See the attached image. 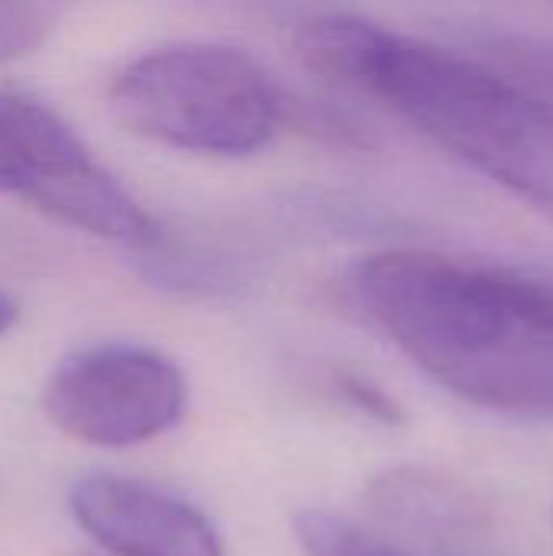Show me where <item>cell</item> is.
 <instances>
[{
  "mask_svg": "<svg viewBox=\"0 0 553 556\" xmlns=\"http://www.w3.org/2000/svg\"><path fill=\"white\" fill-rule=\"evenodd\" d=\"M16 316H20V309L13 303V296L0 290V336H7L16 326Z\"/></svg>",
  "mask_w": 553,
  "mask_h": 556,
  "instance_id": "cell-12",
  "label": "cell"
},
{
  "mask_svg": "<svg viewBox=\"0 0 553 556\" xmlns=\"http://www.w3.org/2000/svg\"><path fill=\"white\" fill-rule=\"evenodd\" d=\"M68 0H0V62L42 46Z\"/></svg>",
  "mask_w": 553,
  "mask_h": 556,
  "instance_id": "cell-10",
  "label": "cell"
},
{
  "mask_svg": "<svg viewBox=\"0 0 553 556\" xmlns=\"http://www.w3.org/2000/svg\"><path fill=\"white\" fill-rule=\"evenodd\" d=\"M293 538L303 556H414L394 541H385L332 511L316 508L293 515Z\"/></svg>",
  "mask_w": 553,
  "mask_h": 556,
  "instance_id": "cell-8",
  "label": "cell"
},
{
  "mask_svg": "<svg viewBox=\"0 0 553 556\" xmlns=\"http://www.w3.org/2000/svg\"><path fill=\"white\" fill-rule=\"evenodd\" d=\"M114 117L137 137L199 156H251L280 127L267 68L222 42H173L130 59L108 88Z\"/></svg>",
  "mask_w": 553,
  "mask_h": 556,
  "instance_id": "cell-3",
  "label": "cell"
},
{
  "mask_svg": "<svg viewBox=\"0 0 553 556\" xmlns=\"http://www.w3.org/2000/svg\"><path fill=\"white\" fill-rule=\"evenodd\" d=\"M68 511L111 556H225L215 525L196 505L150 482L81 476L68 489Z\"/></svg>",
  "mask_w": 553,
  "mask_h": 556,
  "instance_id": "cell-6",
  "label": "cell"
},
{
  "mask_svg": "<svg viewBox=\"0 0 553 556\" xmlns=\"http://www.w3.org/2000/svg\"><path fill=\"white\" fill-rule=\"evenodd\" d=\"M372 323L450 394L553 420V270L391 248L359 261Z\"/></svg>",
  "mask_w": 553,
  "mask_h": 556,
  "instance_id": "cell-1",
  "label": "cell"
},
{
  "mask_svg": "<svg viewBox=\"0 0 553 556\" xmlns=\"http://www.w3.org/2000/svg\"><path fill=\"white\" fill-rule=\"evenodd\" d=\"M479 46L489 55L486 62L508 72L538 98L553 104V39L518 29H482Z\"/></svg>",
  "mask_w": 553,
  "mask_h": 556,
  "instance_id": "cell-9",
  "label": "cell"
},
{
  "mask_svg": "<svg viewBox=\"0 0 553 556\" xmlns=\"http://www.w3.org/2000/svg\"><path fill=\"white\" fill-rule=\"evenodd\" d=\"M297 49L553 225V104L518 78L362 16H316Z\"/></svg>",
  "mask_w": 553,
  "mask_h": 556,
  "instance_id": "cell-2",
  "label": "cell"
},
{
  "mask_svg": "<svg viewBox=\"0 0 553 556\" xmlns=\"http://www.w3.org/2000/svg\"><path fill=\"white\" fill-rule=\"evenodd\" d=\"M548 3H551V7H553V0H548Z\"/></svg>",
  "mask_w": 553,
  "mask_h": 556,
  "instance_id": "cell-13",
  "label": "cell"
},
{
  "mask_svg": "<svg viewBox=\"0 0 553 556\" xmlns=\"http://www.w3.org/2000/svg\"><path fill=\"white\" fill-rule=\"evenodd\" d=\"M189 404L186 375L156 349L108 342L62 358L42 384V414L65 437L124 450L173 430Z\"/></svg>",
  "mask_w": 553,
  "mask_h": 556,
  "instance_id": "cell-5",
  "label": "cell"
},
{
  "mask_svg": "<svg viewBox=\"0 0 553 556\" xmlns=\"http://www.w3.org/2000/svg\"><path fill=\"white\" fill-rule=\"evenodd\" d=\"M365 505L391 538L427 554L473 556L486 551L495 534L482 495L443 469H388L365 489Z\"/></svg>",
  "mask_w": 553,
  "mask_h": 556,
  "instance_id": "cell-7",
  "label": "cell"
},
{
  "mask_svg": "<svg viewBox=\"0 0 553 556\" xmlns=\"http://www.w3.org/2000/svg\"><path fill=\"white\" fill-rule=\"evenodd\" d=\"M339 391L345 394L349 404H355L362 414H368L378 424L398 427L401 424V407L394 397H388L375 381L362 378V375H339Z\"/></svg>",
  "mask_w": 553,
  "mask_h": 556,
  "instance_id": "cell-11",
  "label": "cell"
},
{
  "mask_svg": "<svg viewBox=\"0 0 553 556\" xmlns=\"http://www.w3.org/2000/svg\"><path fill=\"white\" fill-rule=\"evenodd\" d=\"M0 192L101 241L147 248L153 218L39 98L0 88Z\"/></svg>",
  "mask_w": 553,
  "mask_h": 556,
  "instance_id": "cell-4",
  "label": "cell"
}]
</instances>
